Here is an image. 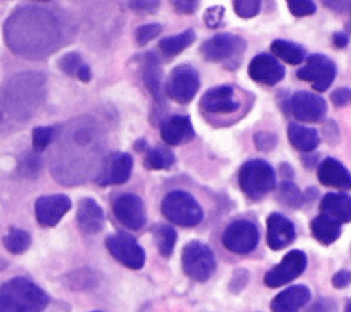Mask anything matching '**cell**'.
Wrapping results in <instances>:
<instances>
[{
    "mask_svg": "<svg viewBox=\"0 0 351 312\" xmlns=\"http://www.w3.org/2000/svg\"><path fill=\"white\" fill-rule=\"evenodd\" d=\"M73 36L71 22L56 7L23 5L16 8L4 23L8 48L23 57L43 59L62 48Z\"/></svg>",
    "mask_w": 351,
    "mask_h": 312,
    "instance_id": "6da1fadb",
    "label": "cell"
},
{
    "mask_svg": "<svg viewBox=\"0 0 351 312\" xmlns=\"http://www.w3.org/2000/svg\"><path fill=\"white\" fill-rule=\"evenodd\" d=\"M44 85L40 73H19L0 89V134L29 120L44 97Z\"/></svg>",
    "mask_w": 351,
    "mask_h": 312,
    "instance_id": "7a4b0ae2",
    "label": "cell"
},
{
    "mask_svg": "<svg viewBox=\"0 0 351 312\" xmlns=\"http://www.w3.org/2000/svg\"><path fill=\"white\" fill-rule=\"evenodd\" d=\"M64 134L70 137L67 140H63L64 151L62 149H56V151H62V152L67 151V157H70L71 160L55 177L56 179L63 182L67 171L71 167V163H78V178L81 181V175L90 174L93 168V156L97 152L93 122L86 118L78 119L74 122V126L70 127V130H64Z\"/></svg>",
    "mask_w": 351,
    "mask_h": 312,
    "instance_id": "3957f363",
    "label": "cell"
},
{
    "mask_svg": "<svg viewBox=\"0 0 351 312\" xmlns=\"http://www.w3.org/2000/svg\"><path fill=\"white\" fill-rule=\"evenodd\" d=\"M48 294L33 281L16 276L0 285V312H43Z\"/></svg>",
    "mask_w": 351,
    "mask_h": 312,
    "instance_id": "277c9868",
    "label": "cell"
},
{
    "mask_svg": "<svg viewBox=\"0 0 351 312\" xmlns=\"http://www.w3.org/2000/svg\"><path fill=\"white\" fill-rule=\"evenodd\" d=\"M163 216L181 227H195L203 220V208L199 201L186 190L176 189L169 192L160 204Z\"/></svg>",
    "mask_w": 351,
    "mask_h": 312,
    "instance_id": "5b68a950",
    "label": "cell"
},
{
    "mask_svg": "<svg viewBox=\"0 0 351 312\" xmlns=\"http://www.w3.org/2000/svg\"><path fill=\"white\" fill-rule=\"evenodd\" d=\"M239 185L243 193L251 200H261L277 186L273 167L262 159H251L239 170Z\"/></svg>",
    "mask_w": 351,
    "mask_h": 312,
    "instance_id": "8992f818",
    "label": "cell"
},
{
    "mask_svg": "<svg viewBox=\"0 0 351 312\" xmlns=\"http://www.w3.org/2000/svg\"><path fill=\"white\" fill-rule=\"evenodd\" d=\"M200 111L204 116L213 119L243 115L244 103L237 94V89L232 85H218L207 89L199 101Z\"/></svg>",
    "mask_w": 351,
    "mask_h": 312,
    "instance_id": "52a82bcc",
    "label": "cell"
},
{
    "mask_svg": "<svg viewBox=\"0 0 351 312\" xmlns=\"http://www.w3.org/2000/svg\"><path fill=\"white\" fill-rule=\"evenodd\" d=\"M181 265L186 276L196 282H206L214 274L217 261L210 246L200 241H191L182 249Z\"/></svg>",
    "mask_w": 351,
    "mask_h": 312,
    "instance_id": "ba28073f",
    "label": "cell"
},
{
    "mask_svg": "<svg viewBox=\"0 0 351 312\" xmlns=\"http://www.w3.org/2000/svg\"><path fill=\"white\" fill-rule=\"evenodd\" d=\"M281 108L295 119L307 123L322 122L328 111L326 101L321 96L307 90H298L289 94L282 100Z\"/></svg>",
    "mask_w": 351,
    "mask_h": 312,
    "instance_id": "9c48e42d",
    "label": "cell"
},
{
    "mask_svg": "<svg viewBox=\"0 0 351 312\" xmlns=\"http://www.w3.org/2000/svg\"><path fill=\"white\" fill-rule=\"evenodd\" d=\"M199 88V71L192 64L181 63L170 71L165 85V92L176 103L186 104L196 96Z\"/></svg>",
    "mask_w": 351,
    "mask_h": 312,
    "instance_id": "30bf717a",
    "label": "cell"
},
{
    "mask_svg": "<svg viewBox=\"0 0 351 312\" xmlns=\"http://www.w3.org/2000/svg\"><path fill=\"white\" fill-rule=\"evenodd\" d=\"M222 245L232 253L245 255L252 252L259 242L258 226L248 219H237L226 226L222 233Z\"/></svg>",
    "mask_w": 351,
    "mask_h": 312,
    "instance_id": "8fae6325",
    "label": "cell"
},
{
    "mask_svg": "<svg viewBox=\"0 0 351 312\" xmlns=\"http://www.w3.org/2000/svg\"><path fill=\"white\" fill-rule=\"evenodd\" d=\"M335 62L321 53H313L307 57L306 64L298 70L296 75L299 79L311 83L317 92H325L333 83L336 78Z\"/></svg>",
    "mask_w": 351,
    "mask_h": 312,
    "instance_id": "7c38bea8",
    "label": "cell"
},
{
    "mask_svg": "<svg viewBox=\"0 0 351 312\" xmlns=\"http://www.w3.org/2000/svg\"><path fill=\"white\" fill-rule=\"evenodd\" d=\"M247 48V41L232 33H218L200 45L202 56L208 62H225L240 56Z\"/></svg>",
    "mask_w": 351,
    "mask_h": 312,
    "instance_id": "4fadbf2b",
    "label": "cell"
},
{
    "mask_svg": "<svg viewBox=\"0 0 351 312\" xmlns=\"http://www.w3.org/2000/svg\"><path fill=\"white\" fill-rule=\"evenodd\" d=\"M106 246L111 256L121 264L132 270L143 268L145 252L134 237L126 233H117L106 239Z\"/></svg>",
    "mask_w": 351,
    "mask_h": 312,
    "instance_id": "5bb4252c",
    "label": "cell"
},
{
    "mask_svg": "<svg viewBox=\"0 0 351 312\" xmlns=\"http://www.w3.org/2000/svg\"><path fill=\"white\" fill-rule=\"evenodd\" d=\"M132 170L133 157L126 152L115 151L107 155V157L101 161L95 182L101 187L111 185H122L130 178Z\"/></svg>",
    "mask_w": 351,
    "mask_h": 312,
    "instance_id": "9a60e30c",
    "label": "cell"
},
{
    "mask_svg": "<svg viewBox=\"0 0 351 312\" xmlns=\"http://www.w3.org/2000/svg\"><path fill=\"white\" fill-rule=\"evenodd\" d=\"M112 213L117 220L130 230H140L147 223L143 200L133 193H121L112 201Z\"/></svg>",
    "mask_w": 351,
    "mask_h": 312,
    "instance_id": "2e32d148",
    "label": "cell"
},
{
    "mask_svg": "<svg viewBox=\"0 0 351 312\" xmlns=\"http://www.w3.org/2000/svg\"><path fill=\"white\" fill-rule=\"evenodd\" d=\"M306 265L307 257L304 252L298 249L291 250L282 257L278 264H276L265 274L263 282L269 287H280L302 275L306 270Z\"/></svg>",
    "mask_w": 351,
    "mask_h": 312,
    "instance_id": "e0dca14e",
    "label": "cell"
},
{
    "mask_svg": "<svg viewBox=\"0 0 351 312\" xmlns=\"http://www.w3.org/2000/svg\"><path fill=\"white\" fill-rule=\"evenodd\" d=\"M71 200L66 194L40 196L34 203V213L40 226L53 227L70 211Z\"/></svg>",
    "mask_w": 351,
    "mask_h": 312,
    "instance_id": "ac0fdd59",
    "label": "cell"
},
{
    "mask_svg": "<svg viewBox=\"0 0 351 312\" xmlns=\"http://www.w3.org/2000/svg\"><path fill=\"white\" fill-rule=\"evenodd\" d=\"M248 75L252 81L273 86L285 77L284 66L269 53H259L254 56L248 64Z\"/></svg>",
    "mask_w": 351,
    "mask_h": 312,
    "instance_id": "d6986e66",
    "label": "cell"
},
{
    "mask_svg": "<svg viewBox=\"0 0 351 312\" xmlns=\"http://www.w3.org/2000/svg\"><path fill=\"white\" fill-rule=\"evenodd\" d=\"M267 235L266 241L270 249L280 250L291 245L296 237L293 223L284 215L273 212L266 219Z\"/></svg>",
    "mask_w": 351,
    "mask_h": 312,
    "instance_id": "ffe728a7",
    "label": "cell"
},
{
    "mask_svg": "<svg viewBox=\"0 0 351 312\" xmlns=\"http://www.w3.org/2000/svg\"><path fill=\"white\" fill-rule=\"evenodd\" d=\"M160 137L167 145H182L195 137V129L188 115H171L160 123Z\"/></svg>",
    "mask_w": 351,
    "mask_h": 312,
    "instance_id": "44dd1931",
    "label": "cell"
},
{
    "mask_svg": "<svg viewBox=\"0 0 351 312\" xmlns=\"http://www.w3.org/2000/svg\"><path fill=\"white\" fill-rule=\"evenodd\" d=\"M318 181L329 187L343 189L348 190L351 189V174L343 166L341 161H339L335 157H325L319 164L317 170Z\"/></svg>",
    "mask_w": 351,
    "mask_h": 312,
    "instance_id": "7402d4cb",
    "label": "cell"
},
{
    "mask_svg": "<svg viewBox=\"0 0 351 312\" xmlns=\"http://www.w3.org/2000/svg\"><path fill=\"white\" fill-rule=\"evenodd\" d=\"M77 223L84 234L99 233L104 226L103 208L90 197L81 198L77 208Z\"/></svg>",
    "mask_w": 351,
    "mask_h": 312,
    "instance_id": "603a6c76",
    "label": "cell"
},
{
    "mask_svg": "<svg viewBox=\"0 0 351 312\" xmlns=\"http://www.w3.org/2000/svg\"><path fill=\"white\" fill-rule=\"evenodd\" d=\"M310 289L304 285H293L280 291L270 304L273 312H298L310 301Z\"/></svg>",
    "mask_w": 351,
    "mask_h": 312,
    "instance_id": "cb8c5ba5",
    "label": "cell"
},
{
    "mask_svg": "<svg viewBox=\"0 0 351 312\" xmlns=\"http://www.w3.org/2000/svg\"><path fill=\"white\" fill-rule=\"evenodd\" d=\"M141 77L145 88L158 104L163 103L162 67L154 52H145L141 56Z\"/></svg>",
    "mask_w": 351,
    "mask_h": 312,
    "instance_id": "d4e9b609",
    "label": "cell"
},
{
    "mask_svg": "<svg viewBox=\"0 0 351 312\" xmlns=\"http://www.w3.org/2000/svg\"><path fill=\"white\" fill-rule=\"evenodd\" d=\"M319 211L340 224L348 223L351 222V196L346 193H326L319 203Z\"/></svg>",
    "mask_w": 351,
    "mask_h": 312,
    "instance_id": "484cf974",
    "label": "cell"
},
{
    "mask_svg": "<svg viewBox=\"0 0 351 312\" xmlns=\"http://www.w3.org/2000/svg\"><path fill=\"white\" fill-rule=\"evenodd\" d=\"M287 137L289 144L304 153L313 152L319 145L318 131L313 127L291 122L287 127Z\"/></svg>",
    "mask_w": 351,
    "mask_h": 312,
    "instance_id": "4316f807",
    "label": "cell"
},
{
    "mask_svg": "<svg viewBox=\"0 0 351 312\" xmlns=\"http://www.w3.org/2000/svg\"><path fill=\"white\" fill-rule=\"evenodd\" d=\"M313 237L322 245L333 244L341 234V224L326 215H318L310 222Z\"/></svg>",
    "mask_w": 351,
    "mask_h": 312,
    "instance_id": "83f0119b",
    "label": "cell"
},
{
    "mask_svg": "<svg viewBox=\"0 0 351 312\" xmlns=\"http://www.w3.org/2000/svg\"><path fill=\"white\" fill-rule=\"evenodd\" d=\"M196 40V33L193 29H186L178 34L165 37L159 41L158 48L162 52V55L167 59H171L177 55H180L185 48L193 44Z\"/></svg>",
    "mask_w": 351,
    "mask_h": 312,
    "instance_id": "f1b7e54d",
    "label": "cell"
},
{
    "mask_svg": "<svg viewBox=\"0 0 351 312\" xmlns=\"http://www.w3.org/2000/svg\"><path fill=\"white\" fill-rule=\"evenodd\" d=\"M270 51L273 52L274 56L292 66L300 64L306 57L304 48L288 40H274L270 45Z\"/></svg>",
    "mask_w": 351,
    "mask_h": 312,
    "instance_id": "f546056e",
    "label": "cell"
},
{
    "mask_svg": "<svg viewBox=\"0 0 351 312\" xmlns=\"http://www.w3.org/2000/svg\"><path fill=\"white\" fill-rule=\"evenodd\" d=\"M176 163L174 153L167 148H147L144 152V166L148 170H169Z\"/></svg>",
    "mask_w": 351,
    "mask_h": 312,
    "instance_id": "4dcf8cb0",
    "label": "cell"
},
{
    "mask_svg": "<svg viewBox=\"0 0 351 312\" xmlns=\"http://www.w3.org/2000/svg\"><path fill=\"white\" fill-rule=\"evenodd\" d=\"M276 200L281 205H284L287 208H292V209L300 208L304 203L303 193L300 192V189L292 181H282L277 186Z\"/></svg>",
    "mask_w": 351,
    "mask_h": 312,
    "instance_id": "1f68e13d",
    "label": "cell"
},
{
    "mask_svg": "<svg viewBox=\"0 0 351 312\" xmlns=\"http://www.w3.org/2000/svg\"><path fill=\"white\" fill-rule=\"evenodd\" d=\"M152 234L159 253L163 257H170L177 242V231L174 227L169 224H158L152 229Z\"/></svg>",
    "mask_w": 351,
    "mask_h": 312,
    "instance_id": "d6a6232c",
    "label": "cell"
},
{
    "mask_svg": "<svg viewBox=\"0 0 351 312\" xmlns=\"http://www.w3.org/2000/svg\"><path fill=\"white\" fill-rule=\"evenodd\" d=\"M32 244V237L26 230L11 227L8 229L7 234L3 237L4 248L14 255H21L29 249Z\"/></svg>",
    "mask_w": 351,
    "mask_h": 312,
    "instance_id": "836d02e7",
    "label": "cell"
},
{
    "mask_svg": "<svg viewBox=\"0 0 351 312\" xmlns=\"http://www.w3.org/2000/svg\"><path fill=\"white\" fill-rule=\"evenodd\" d=\"M60 129L58 126H37L32 130V145L36 152H43L55 141Z\"/></svg>",
    "mask_w": 351,
    "mask_h": 312,
    "instance_id": "e575fe53",
    "label": "cell"
},
{
    "mask_svg": "<svg viewBox=\"0 0 351 312\" xmlns=\"http://www.w3.org/2000/svg\"><path fill=\"white\" fill-rule=\"evenodd\" d=\"M85 64V62L82 60L81 55L78 52H67L64 55H62L58 60V67L67 74L69 77L77 78L81 67Z\"/></svg>",
    "mask_w": 351,
    "mask_h": 312,
    "instance_id": "d590c367",
    "label": "cell"
},
{
    "mask_svg": "<svg viewBox=\"0 0 351 312\" xmlns=\"http://www.w3.org/2000/svg\"><path fill=\"white\" fill-rule=\"evenodd\" d=\"M162 33V25L152 22V23H145L137 27L136 30V41L138 45H145L151 40L156 38Z\"/></svg>",
    "mask_w": 351,
    "mask_h": 312,
    "instance_id": "8d00e7d4",
    "label": "cell"
},
{
    "mask_svg": "<svg viewBox=\"0 0 351 312\" xmlns=\"http://www.w3.org/2000/svg\"><path fill=\"white\" fill-rule=\"evenodd\" d=\"M233 10L240 18L248 19V18L258 15V12L261 11V1H258V0H247V1L237 0V1H233Z\"/></svg>",
    "mask_w": 351,
    "mask_h": 312,
    "instance_id": "74e56055",
    "label": "cell"
},
{
    "mask_svg": "<svg viewBox=\"0 0 351 312\" xmlns=\"http://www.w3.org/2000/svg\"><path fill=\"white\" fill-rule=\"evenodd\" d=\"M287 5L289 12L298 18L313 15L317 11L315 3L310 0H291V1H287Z\"/></svg>",
    "mask_w": 351,
    "mask_h": 312,
    "instance_id": "f35d334b",
    "label": "cell"
},
{
    "mask_svg": "<svg viewBox=\"0 0 351 312\" xmlns=\"http://www.w3.org/2000/svg\"><path fill=\"white\" fill-rule=\"evenodd\" d=\"M223 15H225V8H222L219 5L218 7H208L204 11L203 19H204V23H206L207 27L218 29L223 22Z\"/></svg>",
    "mask_w": 351,
    "mask_h": 312,
    "instance_id": "ab89813d",
    "label": "cell"
},
{
    "mask_svg": "<svg viewBox=\"0 0 351 312\" xmlns=\"http://www.w3.org/2000/svg\"><path fill=\"white\" fill-rule=\"evenodd\" d=\"M254 144L259 151L267 152L276 146L277 137L270 131H259V133H255L254 135Z\"/></svg>",
    "mask_w": 351,
    "mask_h": 312,
    "instance_id": "60d3db41",
    "label": "cell"
},
{
    "mask_svg": "<svg viewBox=\"0 0 351 312\" xmlns=\"http://www.w3.org/2000/svg\"><path fill=\"white\" fill-rule=\"evenodd\" d=\"M247 283H248V271L243 270V268L236 270L229 282V291L239 293L245 287Z\"/></svg>",
    "mask_w": 351,
    "mask_h": 312,
    "instance_id": "b9f144b4",
    "label": "cell"
},
{
    "mask_svg": "<svg viewBox=\"0 0 351 312\" xmlns=\"http://www.w3.org/2000/svg\"><path fill=\"white\" fill-rule=\"evenodd\" d=\"M330 101L335 107H346L351 104V89L350 88H337L330 93Z\"/></svg>",
    "mask_w": 351,
    "mask_h": 312,
    "instance_id": "7bdbcfd3",
    "label": "cell"
},
{
    "mask_svg": "<svg viewBox=\"0 0 351 312\" xmlns=\"http://www.w3.org/2000/svg\"><path fill=\"white\" fill-rule=\"evenodd\" d=\"M41 159L37 155H26L21 161H19V170L22 171L21 174L26 175V174H33L36 171H38L40 166H41Z\"/></svg>",
    "mask_w": 351,
    "mask_h": 312,
    "instance_id": "ee69618b",
    "label": "cell"
},
{
    "mask_svg": "<svg viewBox=\"0 0 351 312\" xmlns=\"http://www.w3.org/2000/svg\"><path fill=\"white\" fill-rule=\"evenodd\" d=\"M159 1H129V7L138 14H154L158 11Z\"/></svg>",
    "mask_w": 351,
    "mask_h": 312,
    "instance_id": "f6af8a7d",
    "label": "cell"
},
{
    "mask_svg": "<svg viewBox=\"0 0 351 312\" xmlns=\"http://www.w3.org/2000/svg\"><path fill=\"white\" fill-rule=\"evenodd\" d=\"M173 5H174V10L178 14L189 15V14H193L197 10L199 1H196V0H177V1H173Z\"/></svg>",
    "mask_w": 351,
    "mask_h": 312,
    "instance_id": "bcb514c9",
    "label": "cell"
},
{
    "mask_svg": "<svg viewBox=\"0 0 351 312\" xmlns=\"http://www.w3.org/2000/svg\"><path fill=\"white\" fill-rule=\"evenodd\" d=\"M335 311H336V305L330 298H319L306 312H335Z\"/></svg>",
    "mask_w": 351,
    "mask_h": 312,
    "instance_id": "7dc6e473",
    "label": "cell"
},
{
    "mask_svg": "<svg viewBox=\"0 0 351 312\" xmlns=\"http://www.w3.org/2000/svg\"><path fill=\"white\" fill-rule=\"evenodd\" d=\"M350 279H351V274L350 271L347 270H340L337 271L333 278H332V285L336 287V289H343L346 287L348 283H350Z\"/></svg>",
    "mask_w": 351,
    "mask_h": 312,
    "instance_id": "c3c4849f",
    "label": "cell"
},
{
    "mask_svg": "<svg viewBox=\"0 0 351 312\" xmlns=\"http://www.w3.org/2000/svg\"><path fill=\"white\" fill-rule=\"evenodd\" d=\"M332 41L336 48H346L348 45V34L346 31H337L332 36Z\"/></svg>",
    "mask_w": 351,
    "mask_h": 312,
    "instance_id": "681fc988",
    "label": "cell"
},
{
    "mask_svg": "<svg viewBox=\"0 0 351 312\" xmlns=\"http://www.w3.org/2000/svg\"><path fill=\"white\" fill-rule=\"evenodd\" d=\"M278 170H280V175H281L285 181H291V179L295 177L293 167H292L291 164H288L287 161L281 163V164H280V167H278Z\"/></svg>",
    "mask_w": 351,
    "mask_h": 312,
    "instance_id": "f907efd6",
    "label": "cell"
},
{
    "mask_svg": "<svg viewBox=\"0 0 351 312\" xmlns=\"http://www.w3.org/2000/svg\"><path fill=\"white\" fill-rule=\"evenodd\" d=\"M303 164L307 167V168H313L315 164H317V160H318V155L317 153H311L308 152L307 155L303 156Z\"/></svg>",
    "mask_w": 351,
    "mask_h": 312,
    "instance_id": "816d5d0a",
    "label": "cell"
},
{
    "mask_svg": "<svg viewBox=\"0 0 351 312\" xmlns=\"http://www.w3.org/2000/svg\"><path fill=\"white\" fill-rule=\"evenodd\" d=\"M317 196H318V190H317V187H308V189L303 193L304 201H311V200L317 198Z\"/></svg>",
    "mask_w": 351,
    "mask_h": 312,
    "instance_id": "f5cc1de1",
    "label": "cell"
},
{
    "mask_svg": "<svg viewBox=\"0 0 351 312\" xmlns=\"http://www.w3.org/2000/svg\"><path fill=\"white\" fill-rule=\"evenodd\" d=\"M147 148H148V144H147V141H145L144 138H138V140L136 141V144H134V149H136L137 152H145Z\"/></svg>",
    "mask_w": 351,
    "mask_h": 312,
    "instance_id": "db71d44e",
    "label": "cell"
},
{
    "mask_svg": "<svg viewBox=\"0 0 351 312\" xmlns=\"http://www.w3.org/2000/svg\"><path fill=\"white\" fill-rule=\"evenodd\" d=\"M344 312H351V300H348L346 302V307H344Z\"/></svg>",
    "mask_w": 351,
    "mask_h": 312,
    "instance_id": "11a10c76",
    "label": "cell"
},
{
    "mask_svg": "<svg viewBox=\"0 0 351 312\" xmlns=\"http://www.w3.org/2000/svg\"><path fill=\"white\" fill-rule=\"evenodd\" d=\"M346 30H347L348 33H351V15H350V19L346 22Z\"/></svg>",
    "mask_w": 351,
    "mask_h": 312,
    "instance_id": "9f6ffc18",
    "label": "cell"
},
{
    "mask_svg": "<svg viewBox=\"0 0 351 312\" xmlns=\"http://www.w3.org/2000/svg\"><path fill=\"white\" fill-rule=\"evenodd\" d=\"M93 312H99V311H93Z\"/></svg>",
    "mask_w": 351,
    "mask_h": 312,
    "instance_id": "6f0895ef",
    "label": "cell"
}]
</instances>
